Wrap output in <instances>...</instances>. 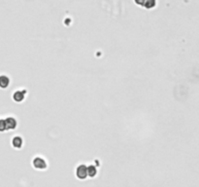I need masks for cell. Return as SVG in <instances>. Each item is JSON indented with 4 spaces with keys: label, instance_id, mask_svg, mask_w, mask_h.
Masks as SVG:
<instances>
[{
    "label": "cell",
    "instance_id": "5",
    "mask_svg": "<svg viewBox=\"0 0 199 187\" xmlns=\"http://www.w3.org/2000/svg\"><path fill=\"white\" fill-rule=\"evenodd\" d=\"M21 144H23V139H21L19 137H14L13 139V145L15 147H17V148H19V147L21 146Z\"/></svg>",
    "mask_w": 199,
    "mask_h": 187
},
{
    "label": "cell",
    "instance_id": "1",
    "mask_svg": "<svg viewBox=\"0 0 199 187\" xmlns=\"http://www.w3.org/2000/svg\"><path fill=\"white\" fill-rule=\"evenodd\" d=\"M76 174L80 179H85L87 176V167L85 165H81V166L78 167L77 172H76Z\"/></svg>",
    "mask_w": 199,
    "mask_h": 187
},
{
    "label": "cell",
    "instance_id": "2",
    "mask_svg": "<svg viewBox=\"0 0 199 187\" xmlns=\"http://www.w3.org/2000/svg\"><path fill=\"white\" fill-rule=\"evenodd\" d=\"M33 166L35 167L36 169L43 170L46 168V162H45V160H43L42 158H35L33 161Z\"/></svg>",
    "mask_w": 199,
    "mask_h": 187
},
{
    "label": "cell",
    "instance_id": "8",
    "mask_svg": "<svg viewBox=\"0 0 199 187\" xmlns=\"http://www.w3.org/2000/svg\"><path fill=\"white\" fill-rule=\"evenodd\" d=\"M145 6L147 8H151V7L154 6V0H147L146 3H145Z\"/></svg>",
    "mask_w": 199,
    "mask_h": 187
},
{
    "label": "cell",
    "instance_id": "7",
    "mask_svg": "<svg viewBox=\"0 0 199 187\" xmlns=\"http://www.w3.org/2000/svg\"><path fill=\"white\" fill-rule=\"evenodd\" d=\"M5 122H6V126L10 128V129H14V128H16V121H15L13 118H9V119H7Z\"/></svg>",
    "mask_w": 199,
    "mask_h": 187
},
{
    "label": "cell",
    "instance_id": "3",
    "mask_svg": "<svg viewBox=\"0 0 199 187\" xmlns=\"http://www.w3.org/2000/svg\"><path fill=\"white\" fill-rule=\"evenodd\" d=\"M9 78L7 76H1L0 77V87L1 88H7L9 85Z\"/></svg>",
    "mask_w": 199,
    "mask_h": 187
},
{
    "label": "cell",
    "instance_id": "4",
    "mask_svg": "<svg viewBox=\"0 0 199 187\" xmlns=\"http://www.w3.org/2000/svg\"><path fill=\"white\" fill-rule=\"evenodd\" d=\"M14 100H16V102H21V100H23V98H24V94L23 92H16L15 93V95H14Z\"/></svg>",
    "mask_w": 199,
    "mask_h": 187
},
{
    "label": "cell",
    "instance_id": "6",
    "mask_svg": "<svg viewBox=\"0 0 199 187\" xmlns=\"http://www.w3.org/2000/svg\"><path fill=\"white\" fill-rule=\"evenodd\" d=\"M87 176H91V178L96 174V169H95L94 166H88V167H87Z\"/></svg>",
    "mask_w": 199,
    "mask_h": 187
}]
</instances>
